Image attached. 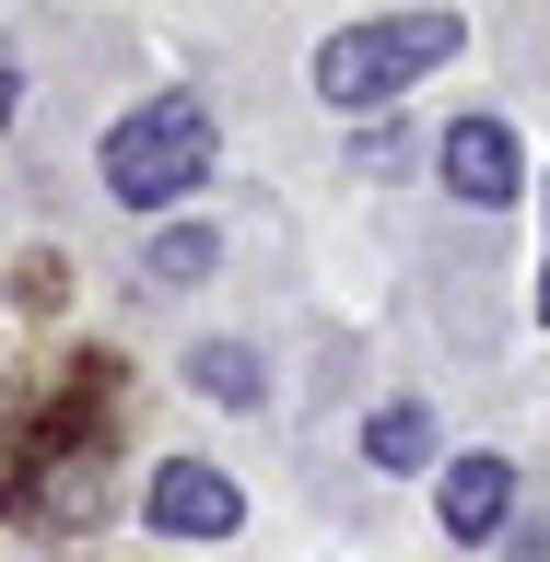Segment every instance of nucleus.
I'll return each instance as SVG.
<instances>
[{
    "label": "nucleus",
    "instance_id": "1",
    "mask_svg": "<svg viewBox=\"0 0 550 562\" xmlns=\"http://www.w3.org/2000/svg\"><path fill=\"white\" fill-rule=\"evenodd\" d=\"M94 176H105V200H117V211L176 223V211L211 188V105H200V94H153V105H130V117L105 130Z\"/></svg>",
    "mask_w": 550,
    "mask_h": 562
},
{
    "label": "nucleus",
    "instance_id": "2",
    "mask_svg": "<svg viewBox=\"0 0 550 562\" xmlns=\"http://www.w3.org/2000/svg\"><path fill=\"white\" fill-rule=\"evenodd\" d=\"M457 47H469L457 12H375V24H340L316 47V94L340 105V117H386V105L411 94L422 70H446Z\"/></svg>",
    "mask_w": 550,
    "mask_h": 562
},
{
    "label": "nucleus",
    "instance_id": "3",
    "mask_svg": "<svg viewBox=\"0 0 550 562\" xmlns=\"http://www.w3.org/2000/svg\"><path fill=\"white\" fill-rule=\"evenodd\" d=\"M434 188H457L469 211L527 200V140H516V117H492V105L446 117V140H434Z\"/></svg>",
    "mask_w": 550,
    "mask_h": 562
},
{
    "label": "nucleus",
    "instance_id": "4",
    "mask_svg": "<svg viewBox=\"0 0 550 562\" xmlns=\"http://www.w3.org/2000/svg\"><path fill=\"white\" fill-rule=\"evenodd\" d=\"M141 516H153V539H235L246 492H235V469H211V457H165V469L141 481Z\"/></svg>",
    "mask_w": 550,
    "mask_h": 562
},
{
    "label": "nucleus",
    "instance_id": "5",
    "mask_svg": "<svg viewBox=\"0 0 550 562\" xmlns=\"http://www.w3.org/2000/svg\"><path fill=\"white\" fill-rule=\"evenodd\" d=\"M434 516H446V539H457V551L504 539V527H516V457H492V446L446 457V469H434Z\"/></svg>",
    "mask_w": 550,
    "mask_h": 562
},
{
    "label": "nucleus",
    "instance_id": "6",
    "mask_svg": "<svg viewBox=\"0 0 550 562\" xmlns=\"http://www.w3.org/2000/svg\"><path fill=\"white\" fill-rule=\"evenodd\" d=\"M363 469H386V481H422V469H446V422L422 411V398H386V411L363 422Z\"/></svg>",
    "mask_w": 550,
    "mask_h": 562
},
{
    "label": "nucleus",
    "instance_id": "7",
    "mask_svg": "<svg viewBox=\"0 0 550 562\" xmlns=\"http://www.w3.org/2000/svg\"><path fill=\"white\" fill-rule=\"evenodd\" d=\"M211 270H223V235H211L200 211H176V223L141 235V281H153V293H200Z\"/></svg>",
    "mask_w": 550,
    "mask_h": 562
},
{
    "label": "nucleus",
    "instance_id": "8",
    "mask_svg": "<svg viewBox=\"0 0 550 562\" xmlns=\"http://www.w3.org/2000/svg\"><path fill=\"white\" fill-rule=\"evenodd\" d=\"M188 386H200L211 411H258L270 398V363H258V340H200L188 351Z\"/></svg>",
    "mask_w": 550,
    "mask_h": 562
},
{
    "label": "nucleus",
    "instance_id": "9",
    "mask_svg": "<svg viewBox=\"0 0 550 562\" xmlns=\"http://www.w3.org/2000/svg\"><path fill=\"white\" fill-rule=\"evenodd\" d=\"M539 223H550V176H539ZM527 305H539V328H550V246H539V281H527Z\"/></svg>",
    "mask_w": 550,
    "mask_h": 562
},
{
    "label": "nucleus",
    "instance_id": "10",
    "mask_svg": "<svg viewBox=\"0 0 550 562\" xmlns=\"http://www.w3.org/2000/svg\"><path fill=\"white\" fill-rule=\"evenodd\" d=\"M504 562H550V527H504Z\"/></svg>",
    "mask_w": 550,
    "mask_h": 562
},
{
    "label": "nucleus",
    "instance_id": "11",
    "mask_svg": "<svg viewBox=\"0 0 550 562\" xmlns=\"http://www.w3.org/2000/svg\"><path fill=\"white\" fill-rule=\"evenodd\" d=\"M12 117H24V70L0 59V130H12Z\"/></svg>",
    "mask_w": 550,
    "mask_h": 562
}]
</instances>
